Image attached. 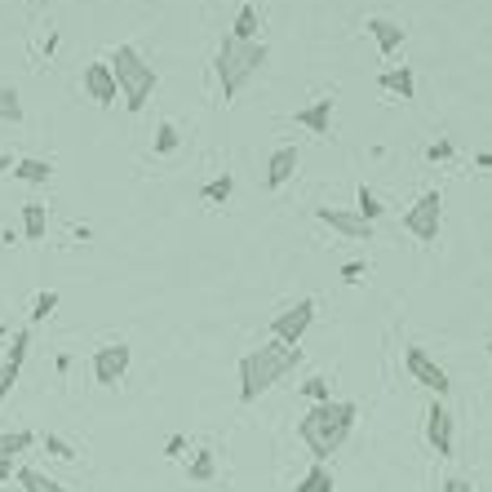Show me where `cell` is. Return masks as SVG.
I'll use <instances>...</instances> for the list:
<instances>
[{
  "label": "cell",
  "instance_id": "obj_33",
  "mask_svg": "<svg viewBox=\"0 0 492 492\" xmlns=\"http://www.w3.org/2000/svg\"><path fill=\"white\" fill-rule=\"evenodd\" d=\"M443 492H474V488H470V479L452 474V479H443Z\"/></svg>",
  "mask_w": 492,
  "mask_h": 492
},
{
  "label": "cell",
  "instance_id": "obj_34",
  "mask_svg": "<svg viewBox=\"0 0 492 492\" xmlns=\"http://www.w3.org/2000/svg\"><path fill=\"white\" fill-rule=\"evenodd\" d=\"M182 448H187V439H182V434H169V443H165V457H182Z\"/></svg>",
  "mask_w": 492,
  "mask_h": 492
},
{
  "label": "cell",
  "instance_id": "obj_14",
  "mask_svg": "<svg viewBox=\"0 0 492 492\" xmlns=\"http://www.w3.org/2000/svg\"><path fill=\"white\" fill-rule=\"evenodd\" d=\"M364 32L377 41V50H381L386 58L399 54V45H404V27H399L395 19H381V14H377V19H364Z\"/></svg>",
  "mask_w": 492,
  "mask_h": 492
},
{
  "label": "cell",
  "instance_id": "obj_26",
  "mask_svg": "<svg viewBox=\"0 0 492 492\" xmlns=\"http://www.w3.org/2000/svg\"><path fill=\"white\" fill-rule=\"evenodd\" d=\"M0 120H10V125L23 120V98H19V89H10V85H0Z\"/></svg>",
  "mask_w": 492,
  "mask_h": 492
},
{
  "label": "cell",
  "instance_id": "obj_9",
  "mask_svg": "<svg viewBox=\"0 0 492 492\" xmlns=\"http://www.w3.org/2000/svg\"><path fill=\"white\" fill-rule=\"evenodd\" d=\"M426 439H430L434 457H452V412L439 399L426 408Z\"/></svg>",
  "mask_w": 492,
  "mask_h": 492
},
{
  "label": "cell",
  "instance_id": "obj_28",
  "mask_svg": "<svg viewBox=\"0 0 492 492\" xmlns=\"http://www.w3.org/2000/svg\"><path fill=\"white\" fill-rule=\"evenodd\" d=\"M54 306H58V293H54V288H45V293H36V302H32V324H41V319H50V315H54Z\"/></svg>",
  "mask_w": 492,
  "mask_h": 492
},
{
  "label": "cell",
  "instance_id": "obj_30",
  "mask_svg": "<svg viewBox=\"0 0 492 492\" xmlns=\"http://www.w3.org/2000/svg\"><path fill=\"white\" fill-rule=\"evenodd\" d=\"M302 395L315 399V404H324V399H328V381H324V377H311V381H302Z\"/></svg>",
  "mask_w": 492,
  "mask_h": 492
},
{
  "label": "cell",
  "instance_id": "obj_20",
  "mask_svg": "<svg viewBox=\"0 0 492 492\" xmlns=\"http://www.w3.org/2000/svg\"><path fill=\"white\" fill-rule=\"evenodd\" d=\"M187 479H191V483H213V479H218V457H213V448H200V452L187 461Z\"/></svg>",
  "mask_w": 492,
  "mask_h": 492
},
{
  "label": "cell",
  "instance_id": "obj_12",
  "mask_svg": "<svg viewBox=\"0 0 492 492\" xmlns=\"http://www.w3.org/2000/svg\"><path fill=\"white\" fill-rule=\"evenodd\" d=\"M85 94L98 103V107H116V76H111V67L107 63H89L85 67Z\"/></svg>",
  "mask_w": 492,
  "mask_h": 492
},
{
  "label": "cell",
  "instance_id": "obj_19",
  "mask_svg": "<svg viewBox=\"0 0 492 492\" xmlns=\"http://www.w3.org/2000/svg\"><path fill=\"white\" fill-rule=\"evenodd\" d=\"M381 89H386V94H395L399 103H408V98L417 94V85H412V72H408V67H390V72H381Z\"/></svg>",
  "mask_w": 492,
  "mask_h": 492
},
{
  "label": "cell",
  "instance_id": "obj_11",
  "mask_svg": "<svg viewBox=\"0 0 492 492\" xmlns=\"http://www.w3.org/2000/svg\"><path fill=\"white\" fill-rule=\"evenodd\" d=\"M27 346H32V328H19V333H14V350H10V359L0 364V404L10 399V390H14V381H19V373H23Z\"/></svg>",
  "mask_w": 492,
  "mask_h": 492
},
{
  "label": "cell",
  "instance_id": "obj_8",
  "mask_svg": "<svg viewBox=\"0 0 492 492\" xmlns=\"http://www.w3.org/2000/svg\"><path fill=\"white\" fill-rule=\"evenodd\" d=\"M404 364H408V373L426 386V390H434V395H448V373L421 350V346H408V355H404Z\"/></svg>",
  "mask_w": 492,
  "mask_h": 492
},
{
  "label": "cell",
  "instance_id": "obj_13",
  "mask_svg": "<svg viewBox=\"0 0 492 492\" xmlns=\"http://www.w3.org/2000/svg\"><path fill=\"white\" fill-rule=\"evenodd\" d=\"M333 98L324 94V98H315L311 107H302V111H293V125H302L306 134H315V138H328V129H333Z\"/></svg>",
  "mask_w": 492,
  "mask_h": 492
},
{
  "label": "cell",
  "instance_id": "obj_7",
  "mask_svg": "<svg viewBox=\"0 0 492 492\" xmlns=\"http://www.w3.org/2000/svg\"><path fill=\"white\" fill-rule=\"evenodd\" d=\"M129 364H134V350H129V342H107V346H98L94 350V381L98 386H120L125 381V373H129Z\"/></svg>",
  "mask_w": 492,
  "mask_h": 492
},
{
  "label": "cell",
  "instance_id": "obj_36",
  "mask_svg": "<svg viewBox=\"0 0 492 492\" xmlns=\"http://www.w3.org/2000/svg\"><path fill=\"white\" fill-rule=\"evenodd\" d=\"M10 169H14V160H10L5 151H0V173H10Z\"/></svg>",
  "mask_w": 492,
  "mask_h": 492
},
{
  "label": "cell",
  "instance_id": "obj_6",
  "mask_svg": "<svg viewBox=\"0 0 492 492\" xmlns=\"http://www.w3.org/2000/svg\"><path fill=\"white\" fill-rule=\"evenodd\" d=\"M315 324V302L311 297H297L293 306H284L275 319H271V337L284 342V346H302L306 328Z\"/></svg>",
  "mask_w": 492,
  "mask_h": 492
},
{
  "label": "cell",
  "instance_id": "obj_21",
  "mask_svg": "<svg viewBox=\"0 0 492 492\" xmlns=\"http://www.w3.org/2000/svg\"><path fill=\"white\" fill-rule=\"evenodd\" d=\"M258 27H262V19H258V5H244V10L235 14L231 41H258Z\"/></svg>",
  "mask_w": 492,
  "mask_h": 492
},
{
  "label": "cell",
  "instance_id": "obj_31",
  "mask_svg": "<svg viewBox=\"0 0 492 492\" xmlns=\"http://www.w3.org/2000/svg\"><path fill=\"white\" fill-rule=\"evenodd\" d=\"M426 160H430V165H448V160H452V142H448V138H439V142L426 151Z\"/></svg>",
  "mask_w": 492,
  "mask_h": 492
},
{
  "label": "cell",
  "instance_id": "obj_2",
  "mask_svg": "<svg viewBox=\"0 0 492 492\" xmlns=\"http://www.w3.org/2000/svg\"><path fill=\"white\" fill-rule=\"evenodd\" d=\"M302 364V346H284V342H266L258 350H249L240 359V404H253L262 399L275 381H284L293 368Z\"/></svg>",
  "mask_w": 492,
  "mask_h": 492
},
{
  "label": "cell",
  "instance_id": "obj_5",
  "mask_svg": "<svg viewBox=\"0 0 492 492\" xmlns=\"http://www.w3.org/2000/svg\"><path fill=\"white\" fill-rule=\"evenodd\" d=\"M404 227H408V235H412V240L434 244V240H439V227H443V196H439V191L417 196V204L404 213Z\"/></svg>",
  "mask_w": 492,
  "mask_h": 492
},
{
  "label": "cell",
  "instance_id": "obj_23",
  "mask_svg": "<svg viewBox=\"0 0 492 492\" xmlns=\"http://www.w3.org/2000/svg\"><path fill=\"white\" fill-rule=\"evenodd\" d=\"M293 492H333V474H328V465H324V461H315V465L306 470V479H302Z\"/></svg>",
  "mask_w": 492,
  "mask_h": 492
},
{
  "label": "cell",
  "instance_id": "obj_1",
  "mask_svg": "<svg viewBox=\"0 0 492 492\" xmlns=\"http://www.w3.org/2000/svg\"><path fill=\"white\" fill-rule=\"evenodd\" d=\"M355 417H359V404H350V399H324V404H315V408L302 417L297 434H302V443L311 448L315 461H328V457L350 439Z\"/></svg>",
  "mask_w": 492,
  "mask_h": 492
},
{
  "label": "cell",
  "instance_id": "obj_17",
  "mask_svg": "<svg viewBox=\"0 0 492 492\" xmlns=\"http://www.w3.org/2000/svg\"><path fill=\"white\" fill-rule=\"evenodd\" d=\"M45 231H50L45 204H41V200H27V204H23V240H45Z\"/></svg>",
  "mask_w": 492,
  "mask_h": 492
},
{
  "label": "cell",
  "instance_id": "obj_4",
  "mask_svg": "<svg viewBox=\"0 0 492 492\" xmlns=\"http://www.w3.org/2000/svg\"><path fill=\"white\" fill-rule=\"evenodd\" d=\"M271 58V50L262 45V41H222V50H218V58H213V67H218V85H222V98H235L258 72H262V63Z\"/></svg>",
  "mask_w": 492,
  "mask_h": 492
},
{
  "label": "cell",
  "instance_id": "obj_37",
  "mask_svg": "<svg viewBox=\"0 0 492 492\" xmlns=\"http://www.w3.org/2000/svg\"><path fill=\"white\" fill-rule=\"evenodd\" d=\"M5 333H10V328H5V324H0V337H5Z\"/></svg>",
  "mask_w": 492,
  "mask_h": 492
},
{
  "label": "cell",
  "instance_id": "obj_38",
  "mask_svg": "<svg viewBox=\"0 0 492 492\" xmlns=\"http://www.w3.org/2000/svg\"><path fill=\"white\" fill-rule=\"evenodd\" d=\"M258 5H262V0H258Z\"/></svg>",
  "mask_w": 492,
  "mask_h": 492
},
{
  "label": "cell",
  "instance_id": "obj_3",
  "mask_svg": "<svg viewBox=\"0 0 492 492\" xmlns=\"http://www.w3.org/2000/svg\"><path fill=\"white\" fill-rule=\"evenodd\" d=\"M107 67H111V76H116V89H120L129 116L147 111V103H151V94H156V67H151L134 45H116L111 58H107Z\"/></svg>",
  "mask_w": 492,
  "mask_h": 492
},
{
  "label": "cell",
  "instance_id": "obj_27",
  "mask_svg": "<svg viewBox=\"0 0 492 492\" xmlns=\"http://www.w3.org/2000/svg\"><path fill=\"white\" fill-rule=\"evenodd\" d=\"M355 204H359V218H364V222H377V218L386 213V204L377 200V191H373V187H359Z\"/></svg>",
  "mask_w": 492,
  "mask_h": 492
},
{
  "label": "cell",
  "instance_id": "obj_29",
  "mask_svg": "<svg viewBox=\"0 0 492 492\" xmlns=\"http://www.w3.org/2000/svg\"><path fill=\"white\" fill-rule=\"evenodd\" d=\"M45 452H54L58 461H76V448H72L63 434H45Z\"/></svg>",
  "mask_w": 492,
  "mask_h": 492
},
{
  "label": "cell",
  "instance_id": "obj_10",
  "mask_svg": "<svg viewBox=\"0 0 492 492\" xmlns=\"http://www.w3.org/2000/svg\"><path fill=\"white\" fill-rule=\"evenodd\" d=\"M315 218L324 227H333L337 235L346 240H373V222H364L359 213H346V209H315Z\"/></svg>",
  "mask_w": 492,
  "mask_h": 492
},
{
  "label": "cell",
  "instance_id": "obj_32",
  "mask_svg": "<svg viewBox=\"0 0 492 492\" xmlns=\"http://www.w3.org/2000/svg\"><path fill=\"white\" fill-rule=\"evenodd\" d=\"M364 275H368V262H346L342 266V284H359Z\"/></svg>",
  "mask_w": 492,
  "mask_h": 492
},
{
  "label": "cell",
  "instance_id": "obj_16",
  "mask_svg": "<svg viewBox=\"0 0 492 492\" xmlns=\"http://www.w3.org/2000/svg\"><path fill=\"white\" fill-rule=\"evenodd\" d=\"M19 182H27V187H45L50 178H54V165L50 160H41V156H27V160H14V169H10Z\"/></svg>",
  "mask_w": 492,
  "mask_h": 492
},
{
  "label": "cell",
  "instance_id": "obj_25",
  "mask_svg": "<svg viewBox=\"0 0 492 492\" xmlns=\"http://www.w3.org/2000/svg\"><path fill=\"white\" fill-rule=\"evenodd\" d=\"M231 191H235V178H231V173H222V178H213V182H204V187H200V196H204L209 204H227V200H231Z\"/></svg>",
  "mask_w": 492,
  "mask_h": 492
},
{
  "label": "cell",
  "instance_id": "obj_15",
  "mask_svg": "<svg viewBox=\"0 0 492 492\" xmlns=\"http://www.w3.org/2000/svg\"><path fill=\"white\" fill-rule=\"evenodd\" d=\"M297 160H302V156H297V147H280V151L266 160V187H271V191H280V187L297 173Z\"/></svg>",
  "mask_w": 492,
  "mask_h": 492
},
{
  "label": "cell",
  "instance_id": "obj_22",
  "mask_svg": "<svg viewBox=\"0 0 492 492\" xmlns=\"http://www.w3.org/2000/svg\"><path fill=\"white\" fill-rule=\"evenodd\" d=\"M32 443H36V434H32V430H5V434H0V457L19 461V452H27Z\"/></svg>",
  "mask_w": 492,
  "mask_h": 492
},
{
  "label": "cell",
  "instance_id": "obj_35",
  "mask_svg": "<svg viewBox=\"0 0 492 492\" xmlns=\"http://www.w3.org/2000/svg\"><path fill=\"white\" fill-rule=\"evenodd\" d=\"M14 470H19V465H14L10 457H0V483H10V474H14Z\"/></svg>",
  "mask_w": 492,
  "mask_h": 492
},
{
  "label": "cell",
  "instance_id": "obj_18",
  "mask_svg": "<svg viewBox=\"0 0 492 492\" xmlns=\"http://www.w3.org/2000/svg\"><path fill=\"white\" fill-rule=\"evenodd\" d=\"M14 474H19L23 492H67V483H58V479H54V474H45V470H32V465H19Z\"/></svg>",
  "mask_w": 492,
  "mask_h": 492
},
{
  "label": "cell",
  "instance_id": "obj_24",
  "mask_svg": "<svg viewBox=\"0 0 492 492\" xmlns=\"http://www.w3.org/2000/svg\"><path fill=\"white\" fill-rule=\"evenodd\" d=\"M178 142H182V129H178L173 120H160V129H156V142H151V151H156V156H169V151H178Z\"/></svg>",
  "mask_w": 492,
  "mask_h": 492
}]
</instances>
